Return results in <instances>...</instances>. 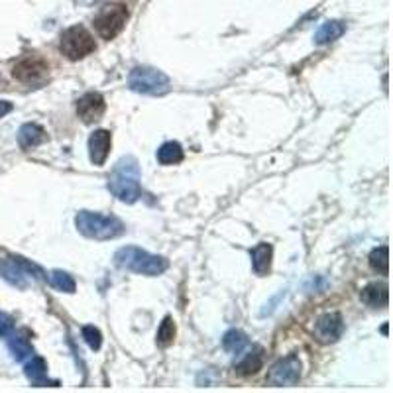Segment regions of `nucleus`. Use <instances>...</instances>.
<instances>
[{"label": "nucleus", "instance_id": "f257e3e1", "mask_svg": "<svg viewBox=\"0 0 393 393\" xmlns=\"http://www.w3.org/2000/svg\"><path fill=\"white\" fill-rule=\"evenodd\" d=\"M108 191L122 203H136L142 196L140 185V166L132 156L118 159L108 175Z\"/></svg>", "mask_w": 393, "mask_h": 393}, {"label": "nucleus", "instance_id": "f03ea898", "mask_svg": "<svg viewBox=\"0 0 393 393\" xmlns=\"http://www.w3.org/2000/svg\"><path fill=\"white\" fill-rule=\"evenodd\" d=\"M114 264L120 267V269H126V272H132V274L138 275H161L169 267V262L166 258L156 254H149L142 248H136V246H124L120 248L116 254H114Z\"/></svg>", "mask_w": 393, "mask_h": 393}, {"label": "nucleus", "instance_id": "7ed1b4c3", "mask_svg": "<svg viewBox=\"0 0 393 393\" xmlns=\"http://www.w3.org/2000/svg\"><path fill=\"white\" fill-rule=\"evenodd\" d=\"M75 226L83 236L91 240H112L124 234V222L116 216H107L93 211H81L75 216Z\"/></svg>", "mask_w": 393, "mask_h": 393}, {"label": "nucleus", "instance_id": "20e7f679", "mask_svg": "<svg viewBox=\"0 0 393 393\" xmlns=\"http://www.w3.org/2000/svg\"><path fill=\"white\" fill-rule=\"evenodd\" d=\"M128 87L134 93H142V95H166L171 88V81L164 71H157L152 67H136L130 71L128 75Z\"/></svg>", "mask_w": 393, "mask_h": 393}, {"label": "nucleus", "instance_id": "39448f33", "mask_svg": "<svg viewBox=\"0 0 393 393\" xmlns=\"http://www.w3.org/2000/svg\"><path fill=\"white\" fill-rule=\"evenodd\" d=\"M59 49L67 59L77 61V59L87 58L88 53H93L97 49V41L85 26H71L61 34Z\"/></svg>", "mask_w": 393, "mask_h": 393}, {"label": "nucleus", "instance_id": "423d86ee", "mask_svg": "<svg viewBox=\"0 0 393 393\" xmlns=\"http://www.w3.org/2000/svg\"><path fill=\"white\" fill-rule=\"evenodd\" d=\"M128 16H130V12L124 4H120V2L107 4L95 16V29L102 39H114L126 26Z\"/></svg>", "mask_w": 393, "mask_h": 393}, {"label": "nucleus", "instance_id": "0eeeda50", "mask_svg": "<svg viewBox=\"0 0 393 393\" xmlns=\"http://www.w3.org/2000/svg\"><path fill=\"white\" fill-rule=\"evenodd\" d=\"M0 277H4L8 284L18 289H26L29 277L44 279V272L36 264L26 262L24 258H8V260H0Z\"/></svg>", "mask_w": 393, "mask_h": 393}, {"label": "nucleus", "instance_id": "6e6552de", "mask_svg": "<svg viewBox=\"0 0 393 393\" xmlns=\"http://www.w3.org/2000/svg\"><path fill=\"white\" fill-rule=\"evenodd\" d=\"M299 378H301V362L295 354H291L272 366V370L267 373V383L274 387H287V385H295L299 382Z\"/></svg>", "mask_w": 393, "mask_h": 393}, {"label": "nucleus", "instance_id": "1a4fd4ad", "mask_svg": "<svg viewBox=\"0 0 393 393\" xmlns=\"http://www.w3.org/2000/svg\"><path fill=\"white\" fill-rule=\"evenodd\" d=\"M49 67L44 59L39 58H24L20 59L18 63L12 67V75L20 83H26V85H34L39 83L48 77Z\"/></svg>", "mask_w": 393, "mask_h": 393}, {"label": "nucleus", "instance_id": "9d476101", "mask_svg": "<svg viewBox=\"0 0 393 393\" xmlns=\"http://www.w3.org/2000/svg\"><path fill=\"white\" fill-rule=\"evenodd\" d=\"M344 333V321L340 313H324L314 323V338L321 344L336 342Z\"/></svg>", "mask_w": 393, "mask_h": 393}, {"label": "nucleus", "instance_id": "9b49d317", "mask_svg": "<svg viewBox=\"0 0 393 393\" xmlns=\"http://www.w3.org/2000/svg\"><path fill=\"white\" fill-rule=\"evenodd\" d=\"M107 112V102H105V97L100 93H85L83 97L77 100V116L85 122V124H93V122H98L102 114Z\"/></svg>", "mask_w": 393, "mask_h": 393}, {"label": "nucleus", "instance_id": "f8f14e48", "mask_svg": "<svg viewBox=\"0 0 393 393\" xmlns=\"http://www.w3.org/2000/svg\"><path fill=\"white\" fill-rule=\"evenodd\" d=\"M112 147V134L108 130H95L88 138V157L95 166H105Z\"/></svg>", "mask_w": 393, "mask_h": 393}, {"label": "nucleus", "instance_id": "ddd939ff", "mask_svg": "<svg viewBox=\"0 0 393 393\" xmlns=\"http://www.w3.org/2000/svg\"><path fill=\"white\" fill-rule=\"evenodd\" d=\"M24 373L29 380L32 385L36 387H44V385H58V382H51L48 378V364L39 356H32L24 366Z\"/></svg>", "mask_w": 393, "mask_h": 393}, {"label": "nucleus", "instance_id": "4468645a", "mask_svg": "<svg viewBox=\"0 0 393 393\" xmlns=\"http://www.w3.org/2000/svg\"><path fill=\"white\" fill-rule=\"evenodd\" d=\"M252 267L258 275H267L272 269L274 260V246L267 242H260L252 248Z\"/></svg>", "mask_w": 393, "mask_h": 393}, {"label": "nucleus", "instance_id": "2eb2a0df", "mask_svg": "<svg viewBox=\"0 0 393 393\" xmlns=\"http://www.w3.org/2000/svg\"><path fill=\"white\" fill-rule=\"evenodd\" d=\"M8 350L16 362H24V360L32 358L34 356V348L29 344L28 333L20 331V333L8 334Z\"/></svg>", "mask_w": 393, "mask_h": 393}, {"label": "nucleus", "instance_id": "dca6fc26", "mask_svg": "<svg viewBox=\"0 0 393 393\" xmlns=\"http://www.w3.org/2000/svg\"><path fill=\"white\" fill-rule=\"evenodd\" d=\"M262 366H264V350L252 348V350L242 354V358L234 364V370L240 375H254L262 370Z\"/></svg>", "mask_w": 393, "mask_h": 393}, {"label": "nucleus", "instance_id": "f3484780", "mask_svg": "<svg viewBox=\"0 0 393 393\" xmlns=\"http://www.w3.org/2000/svg\"><path fill=\"white\" fill-rule=\"evenodd\" d=\"M48 140V134L46 130L39 126V124H34V122H28L18 130V144L22 149H32V147H38L39 144H44Z\"/></svg>", "mask_w": 393, "mask_h": 393}, {"label": "nucleus", "instance_id": "a211bd4d", "mask_svg": "<svg viewBox=\"0 0 393 393\" xmlns=\"http://www.w3.org/2000/svg\"><path fill=\"white\" fill-rule=\"evenodd\" d=\"M344 32H346V22H342V20H328V22L321 24V28L314 32V44L317 46H326L331 41L342 38Z\"/></svg>", "mask_w": 393, "mask_h": 393}, {"label": "nucleus", "instance_id": "6ab92c4d", "mask_svg": "<svg viewBox=\"0 0 393 393\" xmlns=\"http://www.w3.org/2000/svg\"><path fill=\"white\" fill-rule=\"evenodd\" d=\"M360 299L368 307H373V309H383L387 307V301H389V291H387V285L385 284H370L366 285L360 293Z\"/></svg>", "mask_w": 393, "mask_h": 393}, {"label": "nucleus", "instance_id": "aec40b11", "mask_svg": "<svg viewBox=\"0 0 393 393\" xmlns=\"http://www.w3.org/2000/svg\"><path fill=\"white\" fill-rule=\"evenodd\" d=\"M156 156L161 166H177L183 161V147L179 142H166L157 149Z\"/></svg>", "mask_w": 393, "mask_h": 393}, {"label": "nucleus", "instance_id": "412c9836", "mask_svg": "<svg viewBox=\"0 0 393 393\" xmlns=\"http://www.w3.org/2000/svg\"><path fill=\"white\" fill-rule=\"evenodd\" d=\"M246 346H248V336L242 331H238V328L228 331L225 334V338H222V348H225L226 352L240 354L244 352Z\"/></svg>", "mask_w": 393, "mask_h": 393}, {"label": "nucleus", "instance_id": "4be33fe9", "mask_svg": "<svg viewBox=\"0 0 393 393\" xmlns=\"http://www.w3.org/2000/svg\"><path fill=\"white\" fill-rule=\"evenodd\" d=\"M370 267L380 275L389 274V248L387 246H380L372 250L370 254Z\"/></svg>", "mask_w": 393, "mask_h": 393}, {"label": "nucleus", "instance_id": "5701e85b", "mask_svg": "<svg viewBox=\"0 0 393 393\" xmlns=\"http://www.w3.org/2000/svg\"><path fill=\"white\" fill-rule=\"evenodd\" d=\"M49 284L53 285L58 291H63V293H75V289H77L75 279L67 272H61V269H53L49 274Z\"/></svg>", "mask_w": 393, "mask_h": 393}, {"label": "nucleus", "instance_id": "b1692460", "mask_svg": "<svg viewBox=\"0 0 393 393\" xmlns=\"http://www.w3.org/2000/svg\"><path fill=\"white\" fill-rule=\"evenodd\" d=\"M175 333L177 331L173 319H171V317H166L164 323L159 324V328H157V344H159V346H169V344H173Z\"/></svg>", "mask_w": 393, "mask_h": 393}, {"label": "nucleus", "instance_id": "393cba45", "mask_svg": "<svg viewBox=\"0 0 393 393\" xmlns=\"http://www.w3.org/2000/svg\"><path fill=\"white\" fill-rule=\"evenodd\" d=\"M83 338H85V342H87L91 350H100V346H102V334H100L97 326H93V324L83 326Z\"/></svg>", "mask_w": 393, "mask_h": 393}, {"label": "nucleus", "instance_id": "a878e982", "mask_svg": "<svg viewBox=\"0 0 393 393\" xmlns=\"http://www.w3.org/2000/svg\"><path fill=\"white\" fill-rule=\"evenodd\" d=\"M14 328V321L10 319L8 314L0 313V336H8Z\"/></svg>", "mask_w": 393, "mask_h": 393}, {"label": "nucleus", "instance_id": "bb28decb", "mask_svg": "<svg viewBox=\"0 0 393 393\" xmlns=\"http://www.w3.org/2000/svg\"><path fill=\"white\" fill-rule=\"evenodd\" d=\"M12 102L8 100H0V118H4L8 112H12Z\"/></svg>", "mask_w": 393, "mask_h": 393}, {"label": "nucleus", "instance_id": "cd10ccee", "mask_svg": "<svg viewBox=\"0 0 393 393\" xmlns=\"http://www.w3.org/2000/svg\"><path fill=\"white\" fill-rule=\"evenodd\" d=\"M79 6H93V4H97L98 0H75Z\"/></svg>", "mask_w": 393, "mask_h": 393}]
</instances>
